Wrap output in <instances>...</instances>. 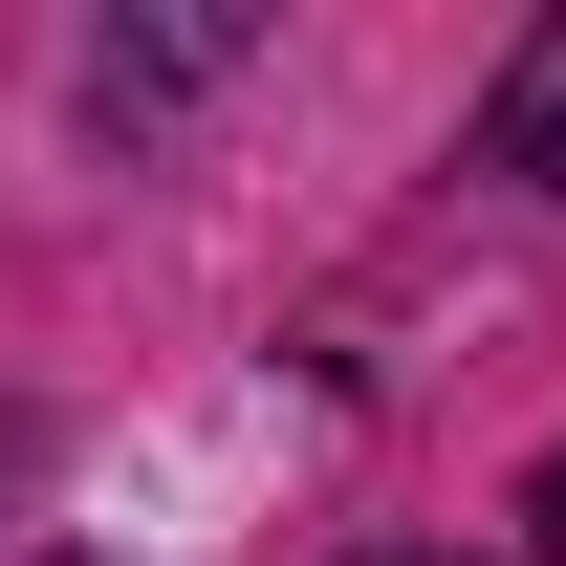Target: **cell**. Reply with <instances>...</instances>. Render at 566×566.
<instances>
[{"label": "cell", "instance_id": "1", "mask_svg": "<svg viewBox=\"0 0 566 566\" xmlns=\"http://www.w3.org/2000/svg\"><path fill=\"white\" fill-rule=\"evenodd\" d=\"M480 175H523V197H566V22H523V66L480 87Z\"/></svg>", "mask_w": 566, "mask_h": 566}, {"label": "cell", "instance_id": "3", "mask_svg": "<svg viewBox=\"0 0 566 566\" xmlns=\"http://www.w3.org/2000/svg\"><path fill=\"white\" fill-rule=\"evenodd\" d=\"M523 545H566V458H545V480H523Z\"/></svg>", "mask_w": 566, "mask_h": 566}, {"label": "cell", "instance_id": "2", "mask_svg": "<svg viewBox=\"0 0 566 566\" xmlns=\"http://www.w3.org/2000/svg\"><path fill=\"white\" fill-rule=\"evenodd\" d=\"M240 66V22H109L87 44V109H175V87H218Z\"/></svg>", "mask_w": 566, "mask_h": 566}, {"label": "cell", "instance_id": "4", "mask_svg": "<svg viewBox=\"0 0 566 566\" xmlns=\"http://www.w3.org/2000/svg\"><path fill=\"white\" fill-rule=\"evenodd\" d=\"M370 566H458V545H370Z\"/></svg>", "mask_w": 566, "mask_h": 566}]
</instances>
